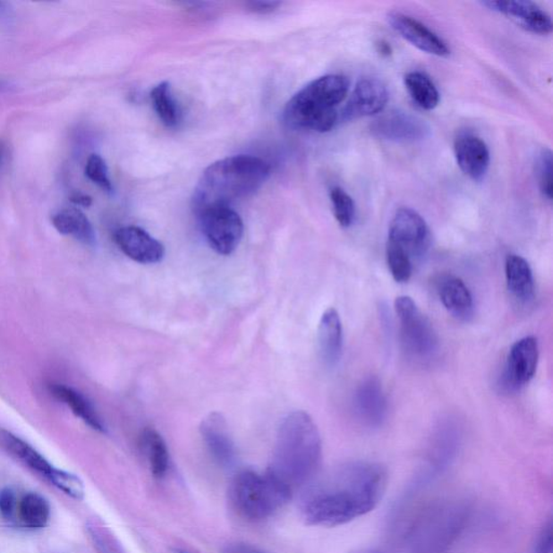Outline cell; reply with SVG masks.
<instances>
[{"label": "cell", "mask_w": 553, "mask_h": 553, "mask_svg": "<svg viewBox=\"0 0 553 553\" xmlns=\"http://www.w3.org/2000/svg\"><path fill=\"white\" fill-rule=\"evenodd\" d=\"M387 482V471L379 463L343 464L311 490L302 505V519L323 528L347 524L377 508Z\"/></svg>", "instance_id": "1"}, {"label": "cell", "mask_w": 553, "mask_h": 553, "mask_svg": "<svg viewBox=\"0 0 553 553\" xmlns=\"http://www.w3.org/2000/svg\"><path fill=\"white\" fill-rule=\"evenodd\" d=\"M221 553H268L247 542H232L223 548Z\"/></svg>", "instance_id": "36"}, {"label": "cell", "mask_w": 553, "mask_h": 553, "mask_svg": "<svg viewBox=\"0 0 553 553\" xmlns=\"http://www.w3.org/2000/svg\"><path fill=\"white\" fill-rule=\"evenodd\" d=\"M404 85L412 100L425 111H432L439 106L440 93L435 82L425 72H408L404 77Z\"/></svg>", "instance_id": "25"}, {"label": "cell", "mask_w": 553, "mask_h": 553, "mask_svg": "<svg viewBox=\"0 0 553 553\" xmlns=\"http://www.w3.org/2000/svg\"><path fill=\"white\" fill-rule=\"evenodd\" d=\"M8 4L6 3L0 2V17H4V15L8 14Z\"/></svg>", "instance_id": "40"}, {"label": "cell", "mask_w": 553, "mask_h": 553, "mask_svg": "<svg viewBox=\"0 0 553 553\" xmlns=\"http://www.w3.org/2000/svg\"><path fill=\"white\" fill-rule=\"evenodd\" d=\"M17 499L15 494L10 488L0 489V514L4 519H12L14 514Z\"/></svg>", "instance_id": "34"}, {"label": "cell", "mask_w": 553, "mask_h": 553, "mask_svg": "<svg viewBox=\"0 0 553 553\" xmlns=\"http://www.w3.org/2000/svg\"><path fill=\"white\" fill-rule=\"evenodd\" d=\"M72 201L74 202L75 205L82 207H89L91 205L92 202L90 197L81 194H76L74 197L72 198Z\"/></svg>", "instance_id": "38"}, {"label": "cell", "mask_w": 553, "mask_h": 553, "mask_svg": "<svg viewBox=\"0 0 553 553\" xmlns=\"http://www.w3.org/2000/svg\"><path fill=\"white\" fill-rule=\"evenodd\" d=\"M387 87L375 77H364L357 82L351 98L341 113L344 122L382 113L387 106Z\"/></svg>", "instance_id": "11"}, {"label": "cell", "mask_w": 553, "mask_h": 553, "mask_svg": "<svg viewBox=\"0 0 553 553\" xmlns=\"http://www.w3.org/2000/svg\"><path fill=\"white\" fill-rule=\"evenodd\" d=\"M552 165L551 150H542L536 164L537 179L541 195L549 201L552 200Z\"/></svg>", "instance_id": "33"}, {"label": "cell", "mask_w": 553, "mask_h": 553, "mask_svg": "<svg viewBox=\"0 0 553 553\" xmlns=\"http://www.w3.org/2000/svg\"><path fill=\"white\" fill-rule=\"evenodd\" d=\"M334 217L344 228L352 226L356 214V208L351 195L341 187H334L330 192Z\"/></svg>", "instance_id": "30"}, {"label": "cell", "mask_w": 553, "mask_h": 553, "mask_svg": "<svg viewBox=\"0 0 553 553\" xmlns=\"http://www.w3.org/2000/svg\"><path fill=\"white\" fill-rule=\"evenodd\" d=\"M466 504L451 502L437 506L422 516L412 534L415 553H443L461 533L468 520Z\"/></svg>", "instance_id": "6"}, {"label": "cell", "mask_w": 553, "mask_h": 553, "mask_svg": "<svg viewBox=\"0 0 553 553\" xmlns=\"http://www.w3.org/2000/svg\"><path fill=\"white\" fill-rule=\"evenodd\" d=\"M142 447L153 476L164 478L169 468V452L164 438L154 430H145L142 435Z\"/></svg>", "instance_id": "27"}, {"label": "cell", "mask_w": 553, "mask_h": 553, "mask_svg": "<svg viewBox=\"0 0 553 553\" xmlns=\"http://www.w3.org/2000/svg\"><path fill=\"white\" fill-rule=\"evenodd\" d=\"M378 47H379V52L380 55H389L391 54L390 46L387 43H384V41H380V43L378 44Z\"/></svg>", "instance_id": "39"}, {"label": "cell", "mask_w": 553, "mask_h": 553, "mask_svg": "<svg viewBox=\"0 0 553 553\" xmlns=\"http://www.w3.org/2000/svg\"><path fill=\"white\" fill-rule=\"evenodd\" d=\"M388 242L403 249L414 263L424 257L430 247V227L413 208H401L391 220Z\"/></svg>", "instance_id": "9"}, {"label": "cell", "mask_w": 553, "mask_h": 553, "mask_svg": "<svg viewBox=\"0 0 553 553\" xmlns=\"http://www.w3.org/2000/svg\"><path fill=\"white\" fill-rule=\"evenodd\" d=\"M362 553H375V552H371V551H370V552H362Z\"/></svg>", "instance_id": "41"}, {"label": "cell", "mask_w": 553, "mask_h": 553, "mask_svg": "<svg viewBox=\"0 0 553 553\" xmlns=\"http://www.w3.org/2000/svg\"><path fill=\"white\" fill-rule=\"evenodd\" d=\"M198 214L203 236L218 254L231 255L243 236V222L231 207L205 208Z\"/></svg>", "instance_id": "8"}, {"label": "cell", "mask_w": 553, "mask_h": 553, "mask_svg": "<svg viewBox=\"0 0 553 553\" xmlns=\"http://www.w3.org/2000/svg\"><path fill=\"white\" fill-rule=\"evenodd\" d=\"M539 358L540 347L536 337L526 336L515 342L505 364L500 386L513 391L529 384L536 373Z\"/></svg>", "instance_id": "10"}, {"label": "cell", "mask_w": 553, "mask_h": 553, "mask_svg": "<svg viewBox=\"0 0 553 553\" xmlns=\"http://www.w3.org/2000/svg\"><path fill=\"white\" fill-rule=\"evenodd\" d=\"M484 7L494 13L505 15L520 28L537 35L552 33L551 15L539 4L526 0H508V2H482Z\"/></svg>", "instance_id": "12"}, {"label": "cell", "mask_w": 553, "mask_h": 553, "mask_svg": "<svg viewBox=\"0 0 553 553\" xmlns=\"http://www.w3.org/2000/svg\"><path fill=\"white\" fill-rule=\"evenodd\" d=\"M270 166L254 156L238 155L208 166L195 189V212L232 203L257 192L270 175Z\"/></svg>", "instance_id": "3"}, {"label": "cell", "mask_w": 553, "mask_h": 553, "mask_svg": "<svg viewBox=\"0 0 553 553\" xmlns=\"http://www.w3.org/2000/svg\"><path fill=\"white\" fill-rule=\"evenodd\" d=\"M292 490L269 472L245 471L234 478L229 497L234 510L249 521L268 519L292 498Z\"/></svg>", "instance_id": "5"}, {"label": "cell", "mask_w": 553, "mask_h": 553, "mask_svg": "<svg viewBox=\"0 0 553 553\" xmlns=\"http://www.w3.org/2000/svg\"><path fill=\"white\" fill-rule=\"evenodd\" d=\"M436 290L442 305L453 317L468 321L473 315V297L461 278L452 274L437 276Z\"/></svg>", "instance_id": "19"}, {"label": "cell", "mask_w": 553, "mask_h": 553, "mask_svg": "<svg viewBox=\"0 0 553 553\" xmlns=\"http://www.w3.org/2000/svg\"><path fill=\"white\" fill-rule=\"evenodd\" d=\"M0 447L46 478H48L55 468L32 446L8 430H0Z\"/></svg>", "instance_id": "22"}, {"label": "cell", "mask_w": 553, "mask_h": 553, "mask_svg": "<svg viewBox=\"0 0 553 553\" xmlns=\"http://www.w3.org/2000/svg\"><path fill=\"white\" fill-rule=\"evenodd\" d=\"M371 132L391 142H415L427 137L430 127L424 120L408 112L391 111L374 120Z\"/></svg>", "instance_id": "13"}, {"label": "cell", "mask_w": 553, "mask_h": 553, "mask_svg": "<svg viewBox=\"0 0 553 553\" xmlns=\"http://www.w3.org/2000/svg\"><path fill=\"white\" fill-rule=\"evenodd\" d=\"M387 21L396 33L425 54L439 57L451 55V49L448 48L446 41L419 20L408 14L390 13L387 15Z\"/></svg>", "instance_id": "14"}, {"label": "cell", "mask_w": 553, "mask_h": 553, "mask_svg": "<svg viewBox=\"0 0 553 553\" xmlns=\"http://www.w3.org/2000/svg\"><path fill=\"white\" fill-rule=\"evenodd\" d=\"M47 479L62 492L74 499L81 500L85 497V487L75 474L54 468Z\"/></svg>", "instance_id": "31"}, {"label": "cell", "mask_w": 553, "mask_h": 553, "mask_svg": "<svg viewBox=\"0 0 553 553\" xmlns=\"http://www.w3.org/2000/svg\"><path fill=\"white\" fill-rule=\"evenodd\" d=\"M200 431L214 461L222 467L232 466L236 459V448L222 414L217 412L208 414L201 422Z\"/></svg>", "instance_id": "17"}, {"label": "cell", "mask_w": 553, "mask_h": 553, "mask_svg": "<svg viewBox=\"0 0 553 553\" xmlns=\"http://www.w3.org/2000/svg\"><path fill=\"white\" fill-rule=\"evenodd\" d=\"M386 258L391 276L399 284H405L413 274L414 263L408 254L398 245L387 242L386 245Z\"/></svg>", "instance_id": "29"}, {"label": "cell", "mask_w": 553, "mask_h": 553, "mask_svg": "<svg viewBox=\"0 0 553 553\" xmlns=\"http://www.w3.org/2000/svg\"><path fill=\"white\" fill-rule=\"evenodd\" d=\"M21 523L30 530H39L48 524L50 505L38 493H28L21 499L18 508Z\"/></svg>", "instance_id": "26"}, {"label": "cell", "mask_w": 553, "mask_h": 553, "mask_svg": "<svg viewBox=\"0 0 553 553\" xmlns=\"http://www.w3.org/2000/svg\"><path fill=\"white\" fill-rule=\"evenodd\" d=\"M85 174L89 180L100 186L102 190L107 192L113 191V185L111 180H109L106 160L100 155H90L87 161Z\"/></svg>", "instance_id": "32"}, {"label": "cell", "mask_w": 553, "mask_h": 553, "mask_svg": "<svg viewBox=\"0 0 553 553\" xmlns=\"http://www.w3.org/2000/svg\"><path fill=\"white\" fill-rule=\"evenodd\" d=\"M506 281L511 296L520 304L533 300L534 276L528 260L516 254H509L505 263Z\"/></svg>", "instance_id": "21"}, {"label": "cell", "mask_w": 553, "mask_h": 553, "mask_svg": "<svg viewBox=\"0 0 553 553\" xmlns=\"http://www.w3.org/2000/svg\"><path fill=\"white\" fill-rule=\"evenodd\" d=\"M454 153L459 169L469 179L481 181L489 169L490 155L488 145L473 134H463L454 143Z\"/></svg>", "instance_id": "16"}, {"label": "cell", "mask_w": 553, "mask_h": 553, "mask_svg": "<svg viewBox=\"0 0 553 553\" xmlns=\"http://www.w3.org/2000/svg\"><path fill=\"white\" fill-rule=\"evenodd\" d=\"M395 311L400 322L401 342L406 354L417 362H430L439 347L434 327L410 296L396 297Z\"/></svg>", "instance_id": "7"}, {"label": "cell", "mask_w": 553, "mask_h": 553, "mask_svg": "<svg viewBox=\"0 0 553 553\" xmlns=\"http://www.w3.org/2000/svg\"><path fill=\"white\" fill-rule=\"evenodd\" d=\"M321 453V438L315 421L306 412H292L276 432L268 472L294 492L315 476Z\"/></svg>", "instance_id": "2"}, {"label": "cell", "mask_w": 553, "mask_h": 553, "mask_svg": "<svg viewBox=\"0 0 553 553\" xmlns=\"http://www.w3.org/2000/svg\"><path fill=\"white\" fill-rule=\"evenodd\" d=\"M115 242L128 258L140 264L159 263L165 257L164 244L138 226L119 228Z\"/></svg>", "instance_id": "15"}, {"label": "cell", "mask_w": 553, "mask_h": 553, "mask_svg": "<svg viewBox=\"0 0 553 553\" xmlns=\"http://www.w3.org/2000/svg\"><path fill=\"white\" fill-rule=\"evenodd\" d=\"M280 6L279 2H250L245 4L249 12L259 14L274 13Z\"/></svg>", "instance_id": "37"}, {"label": "cell", "mask_w": 553, "mask_h": 553, "mask_svg": "<svg viewBox=\"0 0 553 553\" xmlns=\"http://www.w3.org/2000/svg\"><path fill=\"white\" fill-rule=\"evenodd\" d=\"M354 410L360 421L369 427H379L387 415V400L382 384L375 378L364 379L354 394Z\"/></svg>", "instance_id": "18"}, {"label": "cell", "mask_w": 553, "mask_h": 553, "mask_svg": "<svg viewBox=\"0 0 553 553\" xmlns=\"http://www.w3.org/2000/svg\"><path fill=\"white\" fill-rule=\"evenodd\" d=\"M150 100L156 114L166 127L176 126L179 113L174 98L171 96L169 82H161L150 92Z\"/></svg>", "instance_id": "28"}, {"label": "cell", "mask_w": 553, "mask_h": 553, "mask_svg": "<svg viewBox=\"0 0 553 553\" xmlns=\"http://www.w3.org/2000/svg\"><path fill=\"white\" fill-rule=\"evenodd\" d=\"M51 394L55 396L57 400L64 403L72 410L77 417L86 422L88 426H90L92 430L104 432L103 422L98 417L95 408L81 394L78 393L75 389L67 387V386L61 384H54L50 386Z\"/></svg>", "instance_id": "24"}, {"label": "cell", "mask_w": 553, "mask_h": 553, "mask_svg": "<svg viewBox=\"0 0 553 553\" xmlns=\"http://www.w3.org/2000/svg\"><path fill=\"white\" fill-rule=\"evenodd\" d=\"M535 553H553L551 522L541 532L539 541H537Z\"/></svg>", "instance_id": "35"}, {"label": "cell", "mask_w": 553, "mask_h": 553, "mask_svg": "<svg viewBox=\"0 0 553 553\" xmlns=\"http://www.w3.org/2000/svg\"><path fill=\"white\" fill-rule=\"evenodd\" d=\"M351 82L343 75H326L312 81L286 103L283 119L295 130L331 132L338 120L337 106L345 100Z\"/></svg>", "instance_id": "4"}, {"label": "cell", "mask_w": 553, "mask_h": 553, "mask_svg": "<svg viewBox=\"0 0 553 553\" xmlns=\"http://www.w3.org/2000/svg\"><path fill=\"white\" fill-rule=\"evenodd\" d=\"M52 224L56 231L65 236L74 237L81 242L96 243V232L90 221L78 208H64L52 217Z\"/></svg>", "instance_id": "23"}, {"label": "cell", "mask_w": 553, "mask_h": 553, "mask_svg": "<svg viewBox=\"0 0 553 553\" xmlns=\"http://www.w3.org/2000/svg\"><path fill=\"white\" fill-rule=\"evenodd\" d=\"M318 348L322 362L334 368L340 362L343 353V327L336 310L323 312L318 327Z\"/></svg>", "instance_id": "20"}]
</instances>
